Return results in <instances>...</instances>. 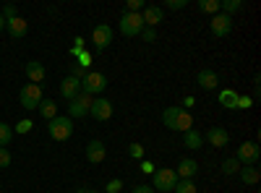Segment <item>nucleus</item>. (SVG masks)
Instances as JSON below:
<instances>
[{"mask_svg": "<svg viewBox=\"0 0 261 193\" xmlns=\"http://www.w3.org/2000/svg\"><path fill=\"white\" fill-rule=\"evenodd\" d=\"M162 123L170 131H183V133L193 128V118H191L188 110H183V107H167L162 113Z\"/></svg>", "mask_w": 261, "mask_h": 193, "instance_id": "obj_1", "label": "nucleus"}, {"mask_svg": "<svg viewBox=\"0 0 261 193\" xmlns=\"http://www.w3.org/2000/svg\"><path fill=\"white\" fill-rule=\"evenodd\" d=\"M47 133L53 141H68L73 136V120L68 115H55L53 120H47Z\"/></svg>", "mask_w": 261, "mask_h": 193, "instance_id": "obj_2", "label": "nucleus"}, {"mask_svg": "<svg viewBox=\"0 0 261 193\" xmlns=\"http://www.w3.org/2000/svg\"><path fill=\"white\" fill-rule=\"evenodd\" d=\"M107 89V76L105 73H97V71H89L84 78H81V92L89 94V97H97Z\"/></svg>", "mask_w": 261, "mask_h": 193, "instance_id": "obj_3", "label": "nucleus"}, {"mask_svg": "<svg viewBox=\"0 0 261 193\" xmlns=\"http://www.w3.org/2000/svg\"><path fill=\"white\" fill-rule=\"evenodd\" d=\"M175 183H178V175H175V170H170V167L154 170V175H151V188H160L162 193H172Z\"/></svg>", "mask_w": 261, "mask_h": 193, "instance_id": "obj_4", "label": "nucleus"}, {"mask_svg": "<svg viewBox=\"0 0 261 193\" xmlns=\"http://www.w3.org/2000/svg\"><path fill=\"white\" fill-rule=\"evenodd\" d=\"M42 99H45V97H42V87H39V84H27V87L18 92V102H21L24 110H37Z\"/></svg>", "mask_w": 261, "mask_h": 193, "instance_id": "obj_5", "label": "nucleus"}, {"mask_svg": "<svg viewBox=\"0 0 261 193\" xmlns=\"http://www.w3.org/2000/svg\"><path fill=\"white\" fill-rule=\"evenodd\" d=\"M261 152H258V144L256 141H243L241 146H238V152H235V159L241 162V167H253L258 162Z\"/></svg>", "mask_w": 261, "mask_h": 193, "instance_id": "obj_6", "label": "nucleus"}, {"mask_svg": "<svg viewBox=\"0 0 261 193\" xmlns=\"http://www.w3.org/2000/svg\"><path fill=\"white\" fill-rule=\"evenodd\" d=\"M144 29V21H141V13H120V34L123 37H139Z\"/></svg>", "mask_w": 261, "mask_h": 193, "instance_id": "obj_7", "label": "nucleus"}, {"mask_svg": "<svg viewBox=\"0 0 261 193\" xmlns=\"http://www.w3.org/2000/svg\"><path fill=\"white\" fill-rule=\"evenodd\" d=\"M92 99H94V97L84 94V92H81L76 99H71V102H68V118H71V120L86 118V115H89V107H92Z\"/></svg>", "mask_w": 261, "mask_h": 193, "instance_id": "obj_8", "label": "nucleus"}, {"mask_svg": "<svg viewBox=\"0 0 261 193\" xmlns=\"http://www.w3.org/2000/svg\"><path fill=\"white\" fill-rule=\"evenodd\" d=\"M89 115L94 120H110L113 118V102L105 99V97H94L92 99V107H89Z\"/></svg>", "mask_w": 261, "mask_h": 193, "instance_id": "obj_9", "label": "nucleus"}, {"mask_svg": "<svg viewBox=\"0 0 261 193\" xmlns=\"http://www.w3.org/2000/svg\"><path fill=\"white\" fill-rule=\"evenodd\" d=\"M209 26H212V34L214 37H227L232 32V18L225 16V13H214L212 21H209Z\"/></svg>", "mask_w": 261, "mask_h": 193, "instance_id": "obj_10", "label": "nucleus"}, {"mask_svg": "<svg viewBox=\"0 0 261 193\" xmlns=\"http://www.w3.org/2000/svg\"><path fill=\"white\" fill-rule=\"evenodd\" d=\"M113 29L107 26V24H99V26H94V32H92V45L97 47V50H105V47H110V42H113Z\"/></svg>", "mask_w": 261, "mask_h": 193, "instance_id": "obj_11", "label": "nucleus"}, {"mask_svg": "<svg viewBox=\"0 0 261 193\" xmlns=\"http://www.w3.org/2000/svg\"><path fill=\"white\" fill-rule=\"evenodd\" d=\"M141 21H144V26H149V29L160 26L162 21H165L162 8H160V6H144V11H141Z\"/></svg>", "mask_w": 261, "mask_h": 193, "instance_id": "obj_12", "label": "nucleus"}, {"mask_svg": "<svg viewBox=\"0 0 261 193\" xmlns=\"http://www.w3.org/2000/svg\"><path fill=\"white\" fill-rule=\"evenodd\" d=\"M60 94H63V99H76L79 94H81V81L79 78H73V76H65L63 81H60Z\"/></svg>", "mask_w": 261, "mask_h": 193, "instance_id": "obj_13", "label": "nucleus"}, {"mask_svg": "<svg viewBox=\"0 0 261 193\" xmlns=\"http://www.w3.org/2000/svg\"><path fill=\"white\" fill-rule=\"evenodd\" d=\"M105 157H107V149H105V144L102 141H89L86 144V159H89L92 164H99V162H105Z\"/></svg>", "mask_w": 261, "mask_h": 193, "instance_id": "obj_14", "label": "nucleus"}, {"mask_svg": "<svg viewBox=\"0 0 261 193\" xmlns=\"http://www.w3.org/2000/svg\"><path fill=\"white\" fill-rule=\"evenodd\" d=\"M196 173H199V162H196V159L186 157V159H180V162H178V170H175L178 180H191Z\"/></svg>", "mask_w": 261, "mask_h": 193, "instance_id": "obj_15", "label": "nucleus"}, {"mask_svg": "<svg viewBox=\"0 0 261 193\" xmlns=\"http://www.w3.org/2000/svg\"><path fill=\"white\" fill-rule=\"evenodd\" d=\"M6 32L13 37V39H21V37H27V32H29V24L21 16H16V18H8L6 21Z\"/></svg>", "mask_w": 261, "mask_h": 193, "instance_id": "obj_16", "label": "nucleus"}, {"mask_svg": "<svg viewBox=\"0 0 261 193\" xmlns=\"http://www.w3.org/2000/svg\"><path fill=\"white\" fill-rule=\"evenodd\" d=\"M206 141H209L212 146H217V149H222V146H227V141H230V133L225 131V128L214 125V128H209V131H206Z\"/></svg>", "mask_w": 261, "mask_h": 193, "instance_id": "obj_17", "label": "nucleus"}, {"mask_svg": "<svg viewBox=\"0 0 261 193\" xmlns=\"http://www.w3.org/2000/svg\"><path fill=\"white\" fill-rule=\"evenodd\" d=\"M196 81H199V87H201V89H206V92L217 89V84H220V78H217V73H214V71H209V68L199 71V76H196Z\"/></svg>", "mask_w": 261, "mask_h": 193, "instance_id": "obj_18", "label": "nucleus"}, {"mask_svg": "<svg viewBox=\"0 0 261 193\" xmlns=\"http://www.w3.org/2000/svg\"><path fill=\"white\" fill-rule=\"evenodd\" d=\"M27 78H29V84H42L45 81V66L37 60L27 63Z\"/></svg>", "mask_w": 261, "mask_h": 193, "instance_id": "obj_19", "label": "nucleus"}, {"mask_svg": "<svg viewBox=\"0 0 261 193\" xmlns=\"http://www.w3.org/2000/svg\"><path fill=\"white\" fill-rule=\"evenodd\" d=\"M238 94L235 89H225V92H220V104L225 107V110H238Z\"/></svg>", "mask_w": 261, "mask_h": 193, "instance_id": "obj_20", "label": "nucleus"}, {"mask_svg": "<svg viewBox=\"0 0 261 193\" xmlns=\"http://www.w3.org/2000/svg\"><path fill=\"white\" fill-rule=\"evenodd\" d=\"M37 110H39V115L45 118V120H53V118L58 115V104H55L53 99H42Z\"/></svg>", "mask_w": 261, "mask_h": 193, "instance_id": "obj_21", "label": "nucleus"}, {"mask_svg": "<svg viewBox=\"0 0 261 193\" xmlns=\"http://www.w3.org/2000/svg\"><path fill=\"white\" fill-rule=\"evenodd\" d=\"M238 175H241V180H243L246 185H256L258 178H261V173H258L256 167H241V170H238Z\"/></svg>", "mask_w": 261, "mask_h": 193, "instance_id": "obj_22", "label": "nucleus"}, {"mask_svg": "<svg viewBox=\"0 0 261 193\" xmlns=\"http://www.w3.org/2000/svg\"><path fill=\"white\" fill-rule=\"evenodd\" d=\"M183 144H186L188 149H201V146H204V136L191 128V131H186V136H183Z\"/></svg>", "mask_w": 261, "mask_h": 193, "instance_id": "obj_23", "label": "nucleus"}, {"mask_svg": "<svg viewBox=\"0 0 261 193\" xmlns=\"http://www.w3.org/2000/svg\"><path fill=\"white\" fill-rule=\"evenodd\" d=\"M241 8H243V0H220V13H225V16L241 11Z\"/></svg>", "mask_w": 261, "mask_h": 193, "instance_id": "obj_24", "label": "nucleus"}, {"mask_svg": "<svg viewBox=\"0 0 261 193\" xmlns=\"http://www.w3.org/2000/svg\"><path fill=\"white\" fill-rule=\"evenodd\" d=\"M13 141V128L8 123H0V146L8 149V144Z\"/></svg>", "mask_w": 261, "mask_h": 193, "instance_id": "obj_25", "label": "nucleus"}, {"mask_svg": "<svg viewBox=\"0 0 261 193\" xmlns=\"http://www.w3.org/2000/svg\"><path fill=\"white\" fill-rule=\"evenodd\" d=\"M172 193H199V188H196L193 180H178L175 188H172Z\"/></svg>", "mask_w": 261, "mask_h": 193, "instance_id": "obj_26", "label": "nucleus"}, {"mask_svg": "<svg viewBox=\"0 0 261 193\" xmlns=\"http://www.w3.org/2000/svg\"><path fill=\"white\" fill-rule=\"evenodd\" d=\"M201 13H220V0H199Z\"/></svg>", "mask_w": 261, "mask_h": 193, "instance_id": "obj_27", "label": "nucleus"}, {"mask_svg": "<svg viewBox=\"0 0 261 193\" xmlns=\"http://www.w3.org/2000/svg\"><path fill=\"white\" fill-rule=\"evenodd\" d=\"M238 170H241V162H238L235 157H230V159L222 162V173L225 175H238Z\"/></svg>", "mask_w": 261, "mask_h": 193, "instance_id": "obj_28", "label": "nucleus"}, {"mask_svg": "<svg viewBox=\"0 0 261 193\" xmlns=\"http://www.w3.org/2000/svg\"><path fill=\"white\" fill-rule=\"evenodd\" d=\"M125 11H128V13H141V11H144V0H128Z\"/></svg>", "mask_w": 261, "mask_h": 193, "instance_id": "obj_29", "label": "nucleus"}, {"mask_svg": "<svg viewBox=\"0 0 261 193\" xmlns=\"http://www.w3.org/2000/svg\"><path fill=\"white\" fill-rule=\"evenodd\" d=\"M128 154L134 157V159H144V146L141 144H130L128 146Z\"/></svg>", "mask_w": 261, "mask_h": 193, "instance_id": "obj_30", "label": "nucleus"}, {"mask_svg": "<svg viewBox=\"0 0 261 193\" xmlns=\"http://www.w3.org/2000/svg\"><path fill=\"white\" fill-rule=\"evenodd\" d=\"M186 6H188V0H165V8H170V11H180Z\"/></svg>", "mask_w": 261, "mask_h": 193, "instance_id": "obj_31", "label": "nucleus"}, {"mask_svg": "<svg viewBox=\"0 0 261 193\" xmlns=\"http://www.w3.org/2000/svg\"><path fill=\"white\" fill-rule=\"evenodd\" d=\"M141 39H144V42H157V29L144 26V29H141Z\"/></svg>", "mask_w": 261, "mask_h": 193, "instance_id": "obj_32", "label": "nucleus"}, {"mask_svg": "<svg viewBox=\"0 0 261 193\" xmlns=\"http://www.w3.org/2000/svg\"><path fill=\"white\" fill-rule=\"evenodd\" d=\"M120 188H123V180H118V178H113L110 183L105 185V190H107V193H120Z\"/></svg>", "mask_w": 261, "mask_h": 193, "instance_id": "obj_33", "label": "nucleus"}, {"mask_svg": "<svg viewBox=\"0 0 261 193\" xmlns=\"http://www.w3.org/2000/svg\"><path fill=\"white\" fill-rule=\"evenodd\" d=\"M32 125H34L32 120H21V123L16 125V133H29V131H32Z\"/></svg>", "mask_w": 261, "mask_h": 193, "instance_id": "obj_34", "label": "nucleus"}, {"mask_svg": "<svg viewBox=\"0 0 261 193\" xmlns=\"http://www.w3.org/2000/svg\"><path fill=\"white\" fill-rule=\"evenodd\" d=\"M8 164H11V152L0 146V167H8Z\"/></svg>", "mask_w": 261, "mask_h": 193, "instance_id": "obj_35", "label": "nucleus"}, {"mask_svg": "<svg viewBox=\"0 0 261 193\" xmlns=\"http://www.w3.org/2000/svg\"><path fill=\"white\" fill-rule=\"evenodd\" d=\"M0 16H3L6 21H8V18H16V16H18V13H16V6H11V3H8V6L3 8V13H0Z\"/></svg>", "mask_w": 261, "mask_h": 193, "instance_id": "obj_36", "label": "nucleus"}, {"mask_svg": "<svg viewBox=\"0 0 261 193\" xmlns=\"http://www.w3.org/2000/svg\"><path fill=\"white\" fill-rule=\"evenodd\" d=\"M238 107H241V110H248V107H253V99L251 97H238Z\"/></svg>", "mask_w": 261, "mask_h": 193, "instance_id": "obj_37", "label": "nucleus"}, {"mask_svg": "<svg viewBox=\"0 0 261 193\" xmlns=\"http://www.w3.org/2000/svg\"><path fill=\"white\" fill-rule=\"evenodd\" d=\"M130 193H154V188H151V185H136Z\"/></svg>", "mask_w": 261, "mask_h": 193, "instance_id": "obj_38", "label": "nucleus"}, {"mask_svg": "<svg viewBox=\"0 0 261 193\" xmlns=\"http://www.w3.org/2000/svg\"><path fill=\"white\" fill-rule=\"evenodd\" d=\"M141 170H144V173H149V175H154V164H151V162H144Z\"/></svg>", "mask_w": 261, "mask_h": 193, "instance_id": "obj_39", "label": "nucleus"}, {"mask_svg": "<svg viewBox=\"0 0 261 193\" xmlns=\"http://www.w3.org/2000/svg\"><path fill=\"white\" fill-rule=\"evenodd\" d=\"M3 29H6V18H3V16H0V32H3Z\"/></svg>", "mask_w": 261, "mask_h": 193, "instance_id": "obj_40", "label": "nucleus"}, {"mask_svg": "<svg viewBox=\"0 0 261 193\" xmlns=\"http://www.w3.org/2000/svg\"><path fill=\"white\" fill-rule=\"evenodd\" d=\"M76 193H89V188H79Z\"/></svg>", "mask_w": 261, "mask_h": 193, "instance_id": "obj_41", "label": "nucleus"}, {"mask_svg": "<svg viewBox=\"0 0 261 193\" xmlns=\"http://www.w3.org/2000/svg\"><path fill=\"white\" fill-rule=\"evenodd\" d=\"M89 193H99V190H89Z\"/></svg>", "mask_w": 261, "mask_h": 193, "instance_id": "obj_42", "label": "nucleus"}]
</instances>
